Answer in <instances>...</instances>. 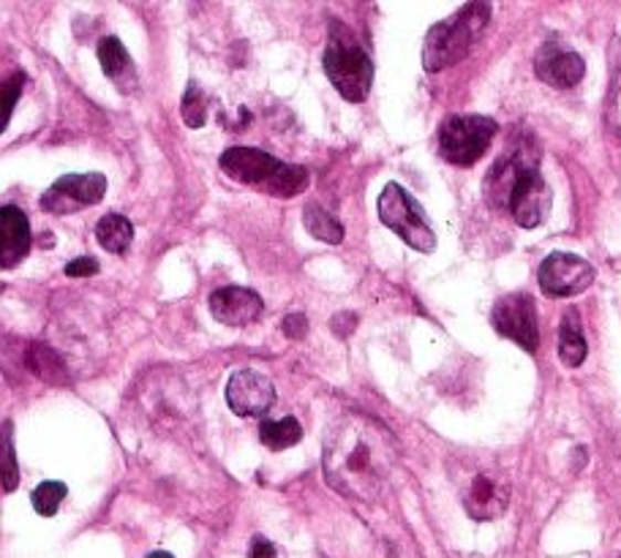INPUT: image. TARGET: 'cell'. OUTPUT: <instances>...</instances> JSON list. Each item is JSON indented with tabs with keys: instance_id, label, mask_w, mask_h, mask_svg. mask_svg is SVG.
Segmentation results:
<instances>
[{
	"instance_id": "1",
	"label": "cell",
	"mask_w": 621,
	"mask_h": 558,
	"mask_svg": "<svg viewBox=\"0 0 621 558\" xmlns=\"http://www.w3.org/2000/svg\"><path fill=\"white\" fill-rule=\"evenodd\" d=\"M322 466L327 483L351 502H377L396 468V442L371 417L344 414L327 431Z\"/></svg>"
},
{
	"instance_id": "2",
	"label": "cell",
	"mask_w": 621,
	"mask_h": 558,
	"mask_svg": "<svg viewBox=\"0 0 621 558\" xmlns=\"http://www.w3.org/2000/svg\"><path fill=\"white\" fill-rule=\"evenodd\" d=\"M485 197L494 208H505L515 223L535 229L548 219L554 193L540 175V150L524 139L494 164L485 180Z\"/></svg>"
},
{
	"instance_id": "3",
	"label": "cell",
	"mask_w": 621,
	"mask_h": 558,
	"mask_svg": "<svg viewBox=\"0 0 621 558\" xmlns=\"http://www.w3.org/2000/svg\"><path fill=\"white\" fill-rule=\"evenodd\" d=\"M221 169L238 183L256 186L278 199H292L308 188V169L278 161L256 148H230L221 156Z\"/></svg>"
},
{
	"instance_id": "4",
	"label": "cell",
	"mask_w": 621,
	"mask_h": 558,
	"mask_svg": "<svg viewBox=\"0 0 621 558\" xmlns=\"http://www.w3.org/2000/svg\"><path fill=\"white\" fill-rule=\"evenodd\" d=\"M491 20V6L488 3H469L459 14H453L450 20L439 22L428 31L423 44V66L425 72L436 74L442 69L455 66L472 52V46L477 44V39L483 36V31L488 28Z\"/></svg>"
},
{
	"instance_id": "5",
	"label": "cell",
	"mask_w": 621,
	"mask_h": 558,
	"mask_svg": "<svg viewBox=\"0 0 621 558\" xmlns=\"http://www.w3.org/2000/svg\"><path fill=\"white\" fill-rule=\"evenodd\" d=\"M325 74L338 93L351 104L366 102L373 85V63L355 33L341 22L330 25L325 46Z\"/></svg>"
},
{
	"instance_id": "6",
	"label": "cell",
	"mask_w": 621,
	"mask_h": 558,
	"mask_svg": "<svg viewBox=\"0 0 621 558\" xmlns=\"http://www.w3.org/2000/svg\"><path fill=\"white\" fill-rule=\"evenodd\" d=\"M496 131L499 126L494 117L450 115L439 128V152L455 167H472L488 152Z\"/></svg>"
},
{
	"instance_id": "7",
	"label": "cell",
	"mask_w": 621,
	"mask_h": 558,
	"mask_svg": "<svg viewBox=\"0 0 621 558\" xmlns=\"http://www.w3.org/2000/svg\"><path fill=\"white\" fill-rule=\"evenodd\" d=\"M379 219L398 234L409 249L431 254L436 249V234L425 219V210L403 186L388 183L379 197Z\"/></svg>"
},
{
	"instance_id": "8",
	"label": "cell",
	"mask_w": 621,
	"mask_h": 558,
	"mask_svg": "<svg viewBox=\"0 0 621 558\" xmlns=\"http://www.w3.org/2000/svg\"><path fill=\"white\" fill-rule=\"evenodd\" d=\"M496 333L505 335V338L515 340L524 351H537L540 346V327H537V308L535 299L526 292H513L505 295L499 303L494 305V314H491Z\"/></svg>"
},
{
	"instance_id": "9",
	"label": "cell",
	"mask_w": 621,
	"mask_h": 558,
	"mask_svg": "<svg viewBox=\"0 0 621 558\" xmlns=\"http://www.w3.org/2000/svg\"><path fill=\"white\" fill-rule=\"evenodd\" d=\"M537 281L548 297H576L594 284V267L583 256L556 251L545 256Z\"/></svg>"
},
{
	"instance_id": "10",
	"label": "cell",
	"mask_w": 621,
	"mask_h": 558,
	"mask_svg": "<svg viewBox=\"0 0 621 558\" xmlns=\"http://www.w3.org/2000/svg\"><path fill=\"white\" fill-rule=\"evenodd\" d=\"M104 193H107V178H104V175H66V178L55 180V183L50 186V191L41 197V208H44L46 213L69 215L102 202Z\"/></svg>"
},
{
	"instance_id": "11",
	"label": "cell",
	"mask_w": 621,
	"mask_h": 558,
	"mask_svg": "<svg viewBox=\"0 0 621 558\" xmlns=\"http://www.w3.org/2000/svg\"><path fill=\"white\" fill-rule=\"evenodd\" d=\"M535 72L545 85L570 91V87H576L583 80L586 63L576 50H570L561 41H545L535 57Z\"/></svg>"
},
{
	"instance_id": "12",
	"label": "cell",
	"mask_w": 621,
	"mask_h": 558,
	"mask_svg": "<svg viewBox=\"0 0 621 558\" xmlns=\"http://www.w3.org/2000/svg\"><path fill=\"white\" fill-rule=\"evenodd\" d=\"M275 401V387L267 376L256 371H238L227 385V403L240 417H262Z\"/></svg>"
},
{
	"instance_id": "13",
	"label": "cell",
	"mask_w": 621,
	"mask_h": 558,
	"mask_svg": "<svg viewBox=\"0 0 621 558\" xmlns=\"http://www.w3.org/2000/svg\"><path fill=\"white\" fill-rule=\"evenodd\" d=\"M265 310V303L254 289L245 286H221L210 295V314L227 327H249Z\"/></svg>"
},
{
	"instance_id": "14",
	"label": "cell",
	"mask_w": 621,
	"mask_h": 558,
	"mask_svg": "<svg viewBox=\"0 0 621 558\" xmlns=\"http://www.w3.org/2000/svg\"><path fill=\"white\" fill-rule=\"evenodd\" d=\"M31 251V223L14 204L0 208V267L11 270Z\"/></svg>"
},
{
	"instance_id": "15",
	"label": "cell",
	"mask_w": 621,
	"mask_h": 558,
	"mask_svg": "<svg viewBox=\"0 0 621 558\" xmlns=\"http://www.w3.org/2000/svg\"><path fill=\"white\" fill-rule=\"evenodd\" d=\"M509 504V485L505 480H496L491 474H477L469 485L464 507L469 518L474 520H494L499 518Z\"/></svg>"
},
{
	"instance_id": "16",
	"label": "cell",
	"mask_w": 621,
	"mask_h": 558,
	"mask_svg": "<svg viewBox=\"0 0 621 558\" xmlns=\"http://www.w3.org/2000/svg\"><path fill=\"white\" fill-rule=\"evenodd\" d=\"M586 355H589V346H586L581 319H578L576 310H567V316L561 319L559 327V360L567 368L583 366Z\"/></svg>"
},
{
	"instance_id": "17",
	"label": "cell",
	"mask_w": 621,
	"mask_h": 558,
	"mask_svg": "<svg viewBox=\"0 0 621 558\" xmlns=\"http://www.w3.org/2000/svg\"><path fill=\"white\" fill-rule=\"evenodd\" d=\"M96 240L109 254H123L134 240V227L126 215L109 213L96 223Z\"/></svg>"
},
{
	"instance_id": "18",
	"label": "cell",
	"mask_w": 621,
	"mask_h": 558,
	"mask_svg": "<svg viewBox=\"0 0 621 558\" xmlns=\"http://www.w3.org/2000/svg\"><path fill=\"white\" fill-rule=\"evenodd\" d=\"M303 223H306L308 234L310 238L322 240V243L327 245H338L344 243V223L336 219V215L327 213L322 204H306V210H303Z\"/></svg>"
},
{
	"instance_id": "19",
	"label": "cell",
	"mask_w": 621,
	"mask_h": 558,
	"mask_svg": "<svg viewBox=\"0 0 621 558\" xmlns=\"http://www.w3.org/2000/svg\"><path fill=\"white\" fill-rule=\"evenodd\" d=\"M260 439L267 450H286L295 446L303 439V428L295 417H284V420H265L260 425Z\"/></svg>"
},
{
	"instance_id": "20",
	"label": "cell",
	"mask_w": 621,
	"mask_h": 558,
	"mask_svg": "<svg viewBox=\"0 0 621 558\" xmlns=\"http://www.w3.org/2000/svg\"><path fill=\"white\" fill-rule=\"evenodd\" d=\"M28 366H31V371L36 373L39 379L50 381V385H66L69 381L63 360L55 355V349H50V346L44 344L33 346V349L28 351Z\"/></svg>"
},
{
	"instance_id": "21",
	"label": "cell",
	"mask_w": 621,
	"mask_h": 558,
	"mask_svg": "<svg viewBox=\"0 0 621 558\" xmlns=\"http://www.w3.org/2000/svg\"><path fill=\"white\" fill-rule=\"evenodd\" d=\"M606 123L617 137H621V41H617L611 50V85H608L606 98Z\"/></svg>"
},
{
	"instance_id": "22",
	"label": "cell",
	"mask_w": 621,
	"mask_h": 558,
	"mask_svg": "<svg viewBox=\"0 0 621 558\" xmlns=\"http://www.w3.org/2000/svg\"><path fill=\"white\" fill-rule=\"evenodd\" d=\"M98 63H102V72L107 74L109 80H123V76L131 72V57H128L120 39L115 36L98 41Z\"/></svg>"
},
{
	"instance_id": "23",
	"label": "cell",
	"mask_w": 621,
	"mask_h": 558,
	"mask_svg": "<svg viewBox=\"0 0 621 558\" xmlns=\"http://www.w3.org/2000/svg\"><path fill=\"white\" fill-rule=\"evenodd\" d=\"M180 112H183V123L189 128H202L208 123V98H204L197 82H189V87H186Z\"/></svg>"
},
{
	"instance_id": "24",
	"label": "cell",
	"mask_w": 621,
	"mask_h": 558,
	"mask_svg": "<svg viewBox=\"0 0 621 558\" xmlns=\"http://www.w3.org/2000/svg\"><path fill=\"white\" fill-rule=\"evenodd\" d=\"M69 487L63 483H41L36 491H33L31 502H33V509H36L39 515H44V518H52V515L57 513V507H61V502L66 498Z\"/></svg>"
},
{
	"instance_id": "25",
	"label": "cell",
	"mask_w": 621,
	"mask_h": 558,
	"mask_svg": "<svg viewBox=\"0 0 621 558\" xmlns=\"http://www.w3.org/2000/svg\"><path fill=\"white\" fill-rule=\"evenodd\" d=\"M11 425L3 422V493H11L20 485V468H17L14 446H11Z\"/></svg>"
},
{
	"instance_id": "26",
	"label": "cell",
	"mask_w": 621,
	"mask_h": 558,
	"mask_svg": "<svg viewBox=\"0 0 621 558\" xmlns=\"http://www.w3.org/2000/svg\"><path fill=\"white\" fill-rule=\"evenodd\" d=\"M22 85H25V74H22V72L11 76V80L3 85V112H6L3 128H9L11 112H14V104L20 102V96H22Z\"/></svg>"
},
{
	"instance_id": "27",
	"label": "cell",
	"mask_w": 621,
	"mask_h": 558,
	"mask_svg": "<svg viewBox=\"0 0 621 558\" xmlns=\"http://www.w3.org/2000/svg\"><path fill=\"white\" fill-rule=\"evenodd\" d=\"M98 273V262L93 256H82V260H74L66 264V275L69 278H91V275Z\"/></svg>"
},
{
	"instance_id": "28",
	"label": "cell",
	"mask_w": 621,
	"mask_h": 558,
	"mask_svg": "<svg viewBox=\"0 0 621 558\" xmlns=\"http://www.w3.org/2000/svg\"><path fill=\"white\" fill-rule=\"evenodd\" d=\"M281 330H284L286 338L301 340V338H306V333H308V319L303 314H290L284 319V325H281Z\"/></svg>"
},
{
	"instance_id": "29",
	"label": "cell",
	"mask_w": 621,
	"mask_h": 558,
	"mask_svg": "<svg viewBox=\"0 0 621 558\" xmlns=\"http://www.w3.org/2000/svg\"><path fill=\"white\" fill-rule=\"evenodd\" d=\"M251 558H278V556H275V548H273L271 539L254 537L251 539Z\"/></svg>"
},
{
	"instance_id": "30",
	"label": "cell",
	"mask_w": 621,
	"mask_h": 558,
	"mask_svg": "<svg viewBox=\"0 0 621 558\" xmlns=\"http://www.w3.org/2000/svg\"><path fill=\"white\" fill-rule=\"evenodd\" d=\"M148 558H175V556H169V554H164V550H156V554H150Z\"/></svg>"
}]
</instances>
